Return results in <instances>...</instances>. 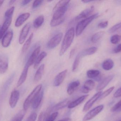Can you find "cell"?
<instances>
[{"instance_id":"6da1fadb","label":"cell","mask_w":121,"mask_h":121,"mask_svg":"<svg viewBox=\"0 0 121 121\" xmlns=\"http://www.w3.org/2000/svg\"><path fill=\"white\" fill-rule=\"evenodd\" d=\"M75 35V30L74 27L70 28L65 35L61 45L59 54L62 56L65 53L72 44Z\"/></svg>"},{"instance_id":"7a4b0ae2","label":"cell","mask_w":121,"mask_h":121,"mask_svg":"<svg viewBox=\"0 0 121 121\" xmlns=\"http://www.w3.org/2000/svg\"><path fill=\"white\" fill-rule=\"evenodd\" d=\"M99 15V13H96L84 20L80 21L77 25L76 28V35L77 36H79L82 33L86 27L87 26Z\"/></svg>"},{"instance_id":"3957f363","label":"cell","mask_w":121,"mask_h":121,"mask_svg":"<svg viewBox=\"0 0 121 121\" xmlns=\"http://www.w3.org/2000/svg\"><path fill=\"white\" fill-rule=\"evenodd\" d=\"M42 84L39 85L36 87L33 90V91L29 94L27 99H26L23 103V109L27 111L29 108L30 106L32 104L33 100L42 90Z\"/></svg>"},{"instance_id":"277c9868","label":"cell","mask_w":121,"mask_h":121,"mask_svg":"<svg viewBox=\"0 0 121 121\" xmlns=\"http://www.w3.org/2000/svg\"><path fill=\"white\" fill-rule=\"evenodd\" d=\"M104 108V105H100L96 107L93 109H92L90 111L88 112L84 117L83 121H88L92 119L100 113L103 110Z\"/></svg>"},{"instance_id":"5b68a950","label":"cell","mask_w":121,"mask_h":121,"mask_svg":"<svg viewBox=\"0 0 121 121\" xmlns=\"http://www.w3.org/2000/svg\"><path fill=\"white\" fill-rule=\"evenodd\" d=\"M63 34L62 33H59L52 38L47 43V47L49 49H54L60 43L62 38Z\"/></svg>"},{"instance_id":"8992f818","label":"cell","mask_w":121,"mask_h":121,"mask_svg":"<svg viewBox=\"0 0 121 121\" xmlns=\"http://www.w3.org/2000/svg\"><path fill=\"white\" fill-rule=\"evenodd\" d=\"M102 92L101 91L98 92L97 93L95 94L92 98H91L84 106L83 111L84 112H86L89 111L91 107L93 106L95 103L99 99L100 96L101 95Z\"/></svg>"},{"instance_id":"52a82bcc","label":"cell","mask_w":121,"mask_h":121,"mask_svg":"<svg viewBox=\"0 0 121 121\" xmlns=\"http://www.w3.org/2000/svg\"><path fill=\"white\" fill-rule=\"evenodd\" d=\"M31 27L30 23H28L26 24L23 28L20 34L19 38V43L22 45L25 42Z\"/></svg>"},{"instance_id":"ba28073f","label":"cell","mask_w":121,"mask_h":121,"mask_svg":"<svg viewBox=\"0 0 121 121\" xmlns=\"http://www.w3.org/2000/svg\"><path fill=\"white\" fill-rule=\"evenodd\" d=\"M9 60L8 57L4 54H0V74L6 72L8 68Z\"/></svg>"},{"instance_id":"9c48e42d","label":"cell","mask_w":121,"mask_h":121,"mask_svg":"<svg viewBox=\"0 0 121 121\" xmlns=\"http://www.w3.org/2000/svg\"><path fill=\"white\" fill-rule=\"evenodd\" d=\"M13 36V32L11 30L8 31L3 37L1 44L4 48H7L10 45Z\"/></svg>"},{"instance_id":"30bf717a","label":"cell","mask_w":121,"mask_h":121,"mask_svg":"<svg viewBox=\"0 0 121 121\" xmlns=\"http://www.w3.org/2000/svg\"><path fill=\"white\" fill-rule=\"evenodd\" d=\"M20 92L17 90H14L12 92L9 99V104L12 108L15 107L19 100Z\"/></svg>"},{"instance_id":"8fae6325","label":"cell","mask_w":121,"mask_h":121,"mask_svg":"<svg viewBox=\"0 0 121 121\" xmlns=\"http://www.w3.org/2000/svg\"><path fill=\"white\" fill-rule=\"evenodd\" d=\"M40 46L37 47L34 51L31 54L30 56L29 57L26 65L28 67H30V66H32L34 63L35 62L36 59L37 58L38 55H39V53L40 51Z\"/></svg>"},{"instance_id":"7c38bea8","label":"cell","mask_w":121,"mask_h":121,"mask_svg":"<svg viewBox=\"0 0 121 121\" xmlns=\"http://www.w3.org/2000/svg\"><path fill=\"white\" fill-rule=\"evenodd\" d=\"M12 17L5 18V20L2 26H0V39L3 38L10 25Z\"/></svg>"},{"instance_id":"4fadbf2b","label":"cell","mask_w":121,"mask_h":121,"mask_svg":"<svg viewBox=\"0 0 121 121\" xmlns=\"http://www.w3.org/2000/svg\"><path fill=\"white\" fill-rule=\"evenodd\" d=\"M67 72V70H65L56 76L54 81V85L55 86H59L62 84L65 79Z\"/></svg>"},{"instance_id":"5bb4252c","label":"cell","mask_w":121,"mask_h":121,"mask_svg":"<svg viewBox=\"0 0 121 121\" xmlns=\"http://www.w3.org/2000/svg\"><path fill=\"white\" fill-rule=\"evenodd\" d=\"M95 8L94 6H90L85 10L82 11L75 18L76 20H80L82 18H86L89 16L90 15L94 10Z\"/></svg>"},{"instance_id":"9a60e30c","label":"cell","mask_w":121,"mask_h":121,"mask_svg":"<svg viewBox=\"0 0 121 121\" xmlns=\"http://www.w3.org/2000/svg\"><path fill=\"white\" fill-rule=\"evenodd\" d=\"M68 6L58 9L56 10L53 11L54 14L52 16V19L56 20L60 19L65 17L64 15L67 10Z\"/></svg>"},{"instance_id":"2e32d148","label":"cell","mask_w":121,"mask_h":121,"mask_svg":"<svg viewBox=\"0 0 121 121\" xmlns=\"http://www.w3.org/2000/svg\"><path fill=\"white\" fill-rule=\"evenodd\" d=\"M114 77V75H109L108 76L104 78L98 85L97 87V91H98V92L101 91V90L104 89L107 86L109 82L113 79Z\"/></svg>"},{"instance_id":"e0dca14e","label":"cell","mask_w":121,"mask_h":121,"mask_svg":"<svg viewBox=\"0 0 121 121\" xmlns=\"http://www.w3.org/2000/svg\"><path fill=\"white\" fill-rule=\"evenodd\" d=\"M95 86V83L94 81L92 80H87L84 84L81 91L82 93L87 94L94 89Z\"/></svg>"},{"instance_id":"ac0fdd59","label":"cell","mask_w":121,"mask_h":121,"mask_svg":"<svg viewBox=\"0 0 121 121\" xmlns=\"http://www.w3.org/2000/svg\"><path fill=\"white\" fill-rule=\"evenodd\" d=\"M30 16L29 13H25L20 15L16 21L15 26L16 27H19L21 26Z\"/></svg>"},{"instance_id":"d6986e66","label":"cell","mask_w":121,"mask_h":121,"mask_svg":"<svg viewBox=\"0 0 121 121\" xmlns=\"http://www.w3.org/2000/svg\"><path fill=\"white\" fill-rule=\"evenodd\" d=\"M44 92L43 90L40 91V92L36 96L32 104V108L34 109L37 108L41 103L43 99Z\"/></svg>"},{"instance_id":"ffe728a7","label":"cell","mask_w":121,"mask_h":121,"mask_svg":"<svg viewBox=\"0 0 121 121\" xmlns=\"http://www.w3.org/2000/svg\"><path fill=\"white\" fill-rule=\"evenodd\" d=\"M29 67H28L26 64L23 69V70L21 73L20 77L17 83V87H19L21 86L25 82L26 80L28 72Z\"/></svg>"},{"instance_id":"44dd1931","label":"cell","mask_w":121,"mask_h":121,"mask_svg":"<svg viewBox=\"0 0 121 121\" xmlns=\"http://www.w3.org/2000/svg\"><path fill=\"white\" fill-rule=\"evenodd\" d=\"M88 96L89 95H85L79 97L75 101L70 102L68 106V107L69 109H72L76 107L82 103L88 97Z\"/></svg>"},{"instance_id":"7402d4cb","label":"cell","mask_w":121,"mask_h":121,"mask_svg":"<svg viewBox=\"0 0 121 121\" xmlns=\"http://www.w3.org/2000/svg\"><path fill=\"white\" fill-rule=\"evenodd\" d=\"M97 48L96 47H91L80 52L78 55L80 56V58H82L85 56L93 54L97 52Z\"/></svg>"},{"instance_id":"603a6c76","label":"cell","mask_w":121,"mask_h":121,"mask_svg":"<svg viewBox=\"0 0 121 121\" xmlns=\"http://www.w3.org/2000/svg\"><path fill=\"white\" fill-rule=\"evenodd\" d=\"M80 84L79 81H74L70 83L68 85L67 92L69 95H72L77 90Z\"/></svg>"},{"instance_id":"cb8c5ba5","label":"cell","mask_w":121,"mask_h":121,"mask_svg":"<svg viewBox=\"0 0 121 121\" xmlns=\"http://www.w3.org/2000/svg\"><path fill=\"white\" fill-rule=\"evenodd\" d=\"M70 99H65L64 101L61 102L60 103L57 104L53 107L52 109V111H56L58 110H60L63 108L66 107L67 106H68L71 102Z\"/></svg>"},{"instance_id":"d4e9b609","label":"cell","mask_w":121,"mask_h":121,"mask_svg":"<svg viewBox=\"0 0 121 121\" xmlns=\"http://www.w3.org/2000/svg\"><path fill=\"white\" fill-rule=\"evenodd\" d=\"M44 64L41 65L38 69L35 75L34 81L35 82L39 81L42 79L44 71Z\"/></svg>"},{"instance_id":"484cf974","label":"cell","mask_w":121,"mask_h":121,"mask_svg":"<svg viewBox=\"0 0 121 121\" xmlns=\"http://www.w3.org/2000/svg\"><path fill=\"white\" fill-rule=\"evenodd\" d=\"M114 66L113 61L110 59H106L103 62L102 64V68L104 70L108 71L111 69Z\"/></svg>"},{"instance_id":"4316f807","label":"cell","mask_w":121,"mask_h":121,"mask_svg":"<svg viewBox=\"0 0 121 121\" xmlns=\"http://www.w3.org/2000/svg\"><path fill=\"white\" fill-rule=\"evenodd\" d=\"M105 32L104 31H100L92 35L91 38V40L93 43H96L104 35Z\"/></svg>"},{"instance_id":"83f0119b","label":"cell","mask_w":121,"mask_h":121,"mask_svg":"<svg viewBox=\"0 0 121 121\" xmlns=\"http://www.w3.org/2000/svg\"><path fill=\"white\" fill-rule=\"evenodd\" d=\"M44 21V17L43 15H40L37 17L33 22V26L35 28L40 27L43 24Z\"/></svg>"},{"instance_id":"f1b7e54d","label":"cell","mask_w":121,"mask_h":121,"mask_svg":"<svg viewBox=\"0 0 121 121\" xmlns=\"http://www.w3.org/2000/svg\"><path fill=\"white\" fill-rule=\"evenodd\" d=\"M47 54L45 52H42L39 55V56H38L37 58L36 59L34 67L35 69H36L38 67V66L42 62V60L47 56Z\"/></svg>"},{"instance_id":"f546056e","label":"cell","mask_w":121,"mask_h":121,"mask_svg":"<svg viewBox=\"0 0 121 121\" xmlns=\"http://www.w3.org/2000/svg\"><path fill=\"white\" fill-rule=\"evenodd\" d=\"M26 111L24 109L21 110L17 113L10 121H22L25 115Z\"/></svg>"},{"instance_id":"4dcf8cb0","label":"cell","mask_w":121,"mask_h":121,"mask_svg":"<svg viewBox=\"0 0 121 121\" xmlns=\"http://www.w3.org/2000/svg\"><path fill=\"white\" fill-rule=\"evenodd\" d=\"M86 75L89 78L95 79L100 75V72L96 70H91L87 72Z\"/></svg>"},{"instance_id":"1f68e13d","label":"cell","mask_w":121,"mask_h":121,"mask_svg":"<svg viewBox=\"0 0 121 121\" xmlns=\"http://www.w3.org/2000/svg\"><path fill=\"white\" fill-rule=\"evenodd\" d=\"M33 33H32L30 35V37H29L28 39L26 41L25 43L23 45V47L22 48V52L23 53L25 52L28 49L29 47L30 46L32 40L33 38Z\"/></svg>"},{"instance_id":"d6a6232c","label":"cell","mask_w":121,"mask_h":121,"mask_svg":"<svg viewBox=\"0 0 121 121\" xmlns=\"http://www.w3.org/2000/svg\"><path fill=\"white\" fill-rule=\"evenodd\" d=\"M70 2V1L66 0H62L60 1L55 5L54 8L53 9V11L56 10L58 9L68 6V4Z\"/></svg>"},{"instance_id":"836d02e7","label":"cell","mask_w":121,"mask_h":121,"mask_svg":"<svg viewBox=\"0 0 121 121\" xmlns=\"http://www.w3.org/2000/svg\"><path fill=\"white\" fill-rule=\"evenodd\" d=\"M65 20V17L62 18L60 19H52L50 23V25L52 27H54L59 25L62 23Z\"/></svg>"},{"instance_id":"e575fe53","label":"cell","mask_w":121,"mask_h":121,"mask_svg":"<svg viewBox=\"0 0 121 121\" xmlns=\"http://www.w3.org/2000/svg\"><path fill=\"white\" fill-rule=\"evenodd\" d=\"M81 59L80 56L78 54L77 55V57L75 58V59L74 61L73 65L72 67V71L75 72L77 71L78 68L79 64L80 59Z\"/></svg>"},{"instance_id":"d590c367","label":"cell","mask_w":121,"mask_h":121,"mask_svg":"<svg viewBox=\"0 0 121 121\" xmlns=\"http://www.w3.org/2000/svg\"><path fill=\"white\" fill-rule=\"evenodd\" d=\"M114 87H112L109 88L107 90H106L104 92L102 93L101 95L100 96V97H99V100H101V99H104L105 97L108 96L112 92V91L114 90Z\"/></svg>"},{"instance_id":"8d00e7d4","label":"cell","mask_w":121,"mask_h":121,"mask_svg":"<svg viewBox=\"0 0 121 121\" xmlns=\"http://www.w3.org/2000/svg\"><path fill=\"white\" fill-rule=\"evenodd\" d=\"M121 40V36L118 35H116L112 36L110 39L111 43L113 44L118 43Z\"/></svg>"},{"instance_id":"74e56055","label":"cell","mask_w":121,"mask_h":121,"mask_svg":"<svg viewBox=\"0 0 121 121\" xmlns=\"http://www.w3.org/2000/svg\"><path fill=\"white\" fill-rule=\"evenodd\" d=\"M112 112H121V99L111 109Z\"/></svg>"},{"instance_id":"f35d334b","label":"cell","mask_w":121,"mask_h":121,"mask_svg":"<svg viewBox=\"0 0 121 121\" xmlns=\"http://www.w3.org/2000/svg\"><path fill=\"white\" fill-rule=\"evenodd\" d=\"M121 27V22L114 25L109 29L108 32L109 33H111L116 31Z\"/></svg>"},{"instance_id":"ab89813d","label":"cell","mask_w":121,"mask_h":121,"mask_svg":"<svg viewBox=\"0 0 121 121\" xmlns=\"http://www.w3.org/2000/svg\"><path fill=\"white\" fill-rule=\"evenodd\" d=\"M15 10V7L12 6V7L7 10L5 13V18H11L13 16V14Z\"/></svg>"},{"instance_id":"60d3db41","label":"cell","mask_w":121,"mask_h":121,"mask_svg":"<svg viewBox=\"0 0 121 121\" xmlns=\"http://www.w3.org/2000/svg\"><path fill=\"white\" fill-rule=\"evenodd\" d=\"M58 115V112H54L48 117L45 121H54Z\"/></svg>"},{"instance_id":"b9f144b4","label":"cell","mask_w":121,"mask_h":121,"mask_svg":"<svg viewBox=\"0 0 121 121\" xmlns=\"http://www.w3.org/2000/svg\"><path fill=\"white\" fill-rule=\"evenodd\" d=\"M37 117V114L35 112L32 113L26 120V121H35Z\"/></svg>"},{"instance_id":"7bdbcfd3","label":"cell","mask_w":121,"mask_h":121,"mask_svg":"<svg viewBox=\"0 0 121 121\" xmlns=\"http://www.w3.org/2000/svg\"><path fill=\"white\" fill-rule=\"evenodd\" d=\"M43 0H35L33 2L32 5V8L33 9H35L42 5L43 3Z\"/></svg>"},{"instance_id":"ee69618b","label":"cell","mask_w":121,"mask_h":121,"mask_svg":"<svg viewBox=\"0 0 121 121\" xmlns=\"http://www.w3.org/2000/svg\"><path fill=\"white\" fill-rule=\"evenodd\" d=\"M108 21L101 22L98 24V27L99 28H105L107 27L108 25Z\"/></svg>"},{"instance_id":"f6af8a7d","label":"cell","mask_w":121,"mask_h":121,"mask_svg":"<svg viewBox=\"0 0 121 121\" xmlns=\"http://www.w3.org/2000/svg\"><path fill=\"white\" fill-rule=\"evenodd\" d=\"M48 115V114L44 113L43 112H42L39 115L38 120L37 121H44V119L46 118V116Z\"/></svg>"},{"instance_id":"bcb514c9","label":"cell","mask_w":121,"mask_h":121,"mask_svg":"<svg viewBox=\"0 0 121 121\" xmlns=\"http://www.w3.org/2000/svg\"><path fill=\"white\" fill-rule=\"evenodd\" d=\"M114 96L115 98H118L121 97V87L117 90V91L114 94Z\"/></svg>"},{"instance_id":"7dc6e473","label":"cell","mask_w":121,"mask_h":121,"mask_svg":"<svg viewBox=\"0 0 121 121\" xmlns=\"http://www.w3.org/2000/svg\"><path fill=\"white\" fill-rule=\"evenodd\" d=\"M121 52V44L119 45L114 50V52L115 53H118Z\"/></svg>"},{"instance_id":"c3c4849f","label":"cell","mask_w":121,"mask_h":121,"mask_svg":"<svg viewBox=\"0 0 121 121\" xmlns=\"http://www.w3.org/2000/svg\"><path fill=\"white\" fill-rule=\"evenodd\" d=\"M31 0H23L21 2V5L22 6H25L27 4H29L30 2H31Z\"/></svg>"},{"instance_id":"681fc988","label":"cell","mask_w":121,"mask_h":121,"mask_svg":"<svg viewBox=\"0 0 121 121\" xmlns=\"http://www.w3.org/2000/svg\"><path fill=\"white\" fill-rule=\"evenodd\" d=\"M75 52V49H73L71 50L70 53V58H72L73 57V55H74V54Z\"/></svg>"},{"instance_id":"f907efd6","label":"cell","mask_w":121,"mask_h":121,"mask_svg":"<svg viewBox=\"0 0 121 121\" xmlns=\"http://www.w3.org/2000/svg\"><path fill=\"white\" fill-rule=\"evenodd\" d=\"M59 121H72V120L69 118H67L64 119H62Z\"/></svg>"},{"instance_id":"816d5d0a","label":"cell","mask_w":121,"mask_h":121,"mask_svg":"<svg viewBox=\"0 0 121 121\" xmlns=\"http://www.w3.org/2000/svg\"><path fill=\"white\" fill-rule=\"evenodd\" d=\"M92 0H82V2L83 3H89V2L92 1Z\"/></svg>"},{"instance_id":"f5cc1de1","label":"cell","mask_w":121,"mask_h":121,"mask_svg":"<svg viewBox=\"0 0 121 121\" xmlns=\"http://www.w3.org/2000/svg\"><path fill=\"white\" fill-rule=\"evenodd\" d=\"M16 1V0H10L9 2V5H12V4H13L14 3H15V1Z\"/></svg>"},{"instance_id":"db71d44e","label":"cell","mask_w":121,"mask_h":121,"mask_svg":"<svg viewBox=\"0 0 121 121\" xmlns=\"http://www.w3.org/2000/svg\"><path fill=\"white\" fill-rule=\"evenodd\" d=\"M4 1V0H0V7H1V6L2 4H3Z\"/></svg>"},{"instance_id":"11a10c76","label":"cell","mask_w":121,"mask_h":121,"mask_svg":"<svg viewBox=\"0 0 121 121\" xmlns=\"http://www.w3.org/2000/svg\"><path fill=\"white\" fill-rule=\"evenodd\" d=\"M121 121V119H120V120H119V121Z\"/></svg>"},{"instance_id":"9f6ffc18","label":"cell","mask_w":121,"mask_h":121,"mask_svg":"<svg viewBox=\"0 0 121 121\" xmlns=\"http://www.w3.org/2000/svg\"></svg>"}]
</instances>
